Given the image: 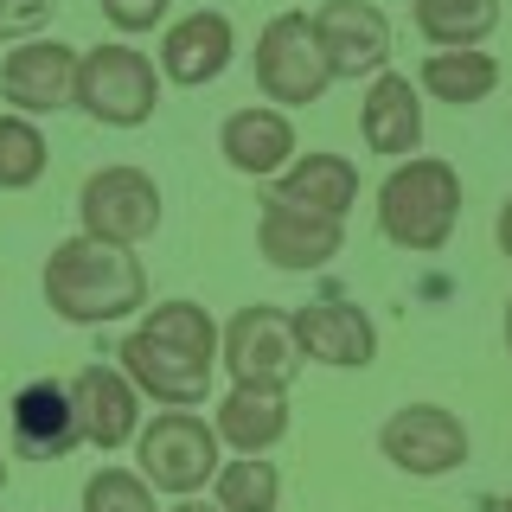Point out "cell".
<instances>
[{
	"label": "cell",
	"instance_id": "6da1fadb",
	"mask_svg": "<svg viewBox=\"0 0 512 512\" xmlns=\"http://www.w3.org/2000/svg\"><path fill=\"white\" fill-rule=\"evenodd\" d=\"M122 372L141 397L167 410H199L218 372V320L199 301H160L141 308L135 333L122 340Z\"/></svg>",
	"mask_w": 512,
	"mask_h": 512
},
{
	"label": "cell",
	"instance_id": "7a4b0ae2",
	"mask_svg": "<svg viewBox=\"0 0 512 512\" xmlns=\"http://www.w3.org/2000/svg\"><path fill=\"white\" fill-rule=\"evenodd\" d=\"M45 301L71 327H109V320L148 308V269L128 244H103V237L77 231L45 256Z\"/></svg>",
	"mask_w": 512,
	"mask_h": 512
},
{
	"label": "cell",
	"instance_id": "3957f363",
	"mask_svg": "<svg viewBox=\"0 0 512 512\" xmlns=\"http://www.w3.org/2000/svg\"><path fill=\"white\" fill-rule=\"evenodd\" d=\"M455 218H461V173L448 160L410 154L378 186V231L397 250H416V256L442 250L455 237Z\"/></svg>",
	"mask_w": 512,
	"mask_h": 512
},
{
	"label": "cell",
	"instance_id": "277c9868",
	"mask_svg": "<svg viewBox=\"0 0 512 512\" xmlns=\"http://www.w3.org/2000/svg\"><path fill=\"white\" fill-rule=\"evenodd\" d=\"M77 109L103 128H141L160 109V71L148 52L109 39L77 58Z\"/></svg>",
	"mask_w": 512,
	"mask_h": 512
},
{
	"label": "cell",
	"instance_id": "5b68a950",
	"mask_svg": "<svg viewBox=\"0 0 512 512\" xmlns=\"http://www.w3.org/2000/svg\"><path fill=\"white\" fill-rule=\"evenodd\" d=\"M135 455H141V480H148L154 493H173V500H186V493H199L205 480L218 474L224 461V442L218 429L205 423L199 410H160L148 429L135 436Z\"/></svg>",
	"mask_w": 512,
	"mask_h": 512
},
{
	"label": "cell",
	"instance_id": "8992f818",
	"mask_svg": "<svg viewBox=\"0 0 512 512\" xmlns=\"http://www.w3.org/2000/svg\"><path fill=\"white\" fill-rule=\"evenodd\" d=\"M333 84V64L320 52V32L308 13H276L256 32V90L276 109H308Z\"/></svg>",
	"mask_w": 512,
	"mask_h": 512
},
{
	"label": "cell",
	"instance_id": "52a82bcc",
	"mask_svg": "<svg viewBox=\"0 0 512 512\" xmlns=\"http://www.w3.org/2000/svg\"><path fill=\"white\" fill-rule=\"evenodd\" d=\"M218 365L231 372V384H256V391H288L301 372V346L282 308H244L231 327L218 333Z\"/></svg>",
	"mask_w": 512,
	"mask_h": 512
},
{
	"label": "cell",
	"instance_id": "ba28073f",
	"mask_svg": "<svg viewBox=\"0 0 512 512\" xmlns=\"http://www.w3.org/2000/svg\"><path fill=\"white\" fill-rule=\"evenodd\" d=\"M378 448H384V461H391L397 474L442 480V474H455L461 461H468V423H461L455 410H442V404H404V410L384 416Z\"/></svg>",
	"mask_w": 512,
	"mask_h": 512
},
{
	"label": "cell",
	"instance_id": "9c48e42d",
	"mask_svg": "<svg viewBox=\"0 0 512 512\" xmlns=\"http://www.w3.org/2000/svg\"><path fill=\"white\" fill-rule=\"evenodd\" d=\"M77 218L103 244H148L160 231V186L141 167H96L77 192Z\"/></svg>",
	"mask_w": 512,
	"mask_h": 512
},
{
	"label": "cell",
	"instance_id": "30bf717a",
	"mask_svg": "<svg viewBox=\"0 0 512 512\" xmlns=\"http://www.w3.org/2000/svg\"><path fill=\"white\" fill-rule=\"evenodd\" d=\"M77 45L64 39H20L0 64V96L13 103V116H58L77 103Z\"/></svg>",
	"mask_w": 512,
	"mask_h": 512
},
{
	"label": "cell",
	"instance_id": "8fae6325",
	"mask_svg": "<svg viewBox=\"0 0 512 512\" xmlns=\"http://www.w3.org/2000/svg\"><path fill=\"white\" fill-rule=\"evenodd\" d=\"M256 250L269 256L276 269H327L333 256L346 250V218H327V212H308V205H288L269 192L263 199V218H256Z\"/></svg>",
	"mask_w": 512,
	"mask_h": 512
},
{
	"label": "cell",
	"instance_id": "7c38bea8",
	"mask_svg": "<svg viewBox=\"0 0 512 512\" xmlns=\"http://www.w3.org/2000/svg\"><path fill=\"white\" fill-rule=\"evenodd\" d=\"M320 52L333 64V84H359V77H378L384 58H391V20L372 7V0H327L314 13Z\"/></svg>",
	"mask_w": 512,
	"mask_h": 512
},
{
	"label": "cell",
	"instance_id": "4fadbf2b",
	"mask_svg": "<svg viewBox=\"0 0 512 512\" xmlns=\"http://www.w3.org/2000/svg\"><path fill=\"white\" fill-rule=\"evenodd\" d=\"M71 404H77V429H84L90 448H103V455H116L141 436V391L128 384L122 365H84L71 384Z\"/></svg>",
	"mask_w": 512,
	"mask_h": 512
},
{
	"label": "cell",
	"instance_id": "5bb4252c",
	"mask_svg": "<svg viewBox=\"0 0 512 512\" xmlns=\"http://www.w3.org/2000/svg\"><path fill=\"white\" fill-rule=\"evenodd\" d=\"M288 327H295L301 359L333 365V372H359V365L378 359V327L352 301H308V308L288 314Z\"/></svg>",
	"mask_w": 512,
	"mask_h": 512
},
{
	"label": "cell",
	"instance_id": "9a60e30c",
	"mask_svg": "<svg viewBox=\"0 0 512 512\" xmlns=\"http://www.w3.org/2000/svg\"><path fill=\"white\" fill-rule=\"evenodd\" d=\"M231 52H237L231 20L212 13V7H199V13H186V20H173L167 32H160V77L180 84V90H205V84L224 77Z\"/></svg>",
	"mask_w": 512,
	"mask_h": 512
},
{
	"label": "cell",
	"instance_id": "2e32d148",
	"mask_svg": "<svg viewBox=\"0 0 512 512\" xmlns=\"http://www.w3.org/2000/svg\"><path fill=\"white\" fill-rule=\"evenodd\" d=\"M218 154L231 160V173H244V180H276L288 160H295V122H288V109H276V103L231 109L224 128H218Z\"/></svg>",
	"mask_w": 512,
	"mask_h": 512
},
{
	"label": "cell",
	"instance_id": "e0dca14e",
	"mask_svg": "<svg viewBox=\"0 0 512 512\" xmlns=\"http://www.w3.org/2000/svg\"><path fill=\"white\" fill-rule=\"evenodd\" d=\"M359 135H365V148L384 154V160H410L423 148V90L397 71H378L372 90H365V103H359Z\"/></svg>",
	"mask_w": 512,
	"mask_h": 512
},
{
	"label": "cell",
	"instance_id": "ac0fdd59",
	"mask_svg": "<svg viewBox=\"0 0 512 512\" xmlns=\"http://www.w3.org/2000/svg\"><path fill=\"white\" fill-rule=\"evenodd\" d=\"M13 442H20V455H39V461L71 455V448L84 442L71 391H64V384H52V378L26 384V391L13 397Z\"/></svg>",
	"mask_w": 512,
	"mask_h": 512
},
{
	"label": "cell",
	"instance_id": "d6986e66",
	"mask_svg": "<svg viewBox=\"0 0 512 512\" xmlns=\"http://www.w3.org/2000/svg\"><path fill=\"white\" fill-rule=\"evenodd\" d=\"M218 442L237 448V455H269L282 436H288V391H256V384H231L218 397V416H212Z\"/></svg>",
	"mask_w": 512,
	"mask_h": 512
},
{
	"label": "cell",
	"instance_id": "ffe728a7",
	"mask_svg": "<svg viewBox=\"0 0 512 512\" xmlns=\"http://www.w3.org/2000/svg\"><path fill=\"white\" fill-rule=\"evenodd\" d=\"M276 199L327 212V218H346L352 199H359V167H352L346 154H295L276 173Z\"/></svg>",
	"mask_w": 512,
	"mask_h": 512
},
{
	"label": "cell",
	"instance_id": "44dd1931",
	"mask_svg": "<svg viewBox=\"0 0 512 512\" xmlns=\"http://www.w3.org/2000/svg\"><path fill=\"white\" fill-rule=\"evenodd\" d=\"M493 84H500V64H493L480 45H455V52H429L423 58V71H416V90H429L436 103H455V109H468V103H487Z\"/></svg>",
	"mask_w": 512,
	"mask_h": 512
},
{
	"label": "cell",
	"instance_id": "7402d4cb",
	"mask_svg": "<svg viewBox=\"0 0 512 512\" xmlns=\"http://www.w3.org/2000/svg\"><path fill=\"white\" fill-rule=\"evenodd\" d=\"M493 26H500V0H416V32H423L436 52L480 45Z\"/></svg>",
	"mask_w": 512,
	"mask_h": 512
},
{
	"label": "cell",
	"instance_id": "603a6c76",
	"mask_svg": "<svg viewBox=\"0 0 512 512\" xmlns=\"http://www.w3.org/2000/svg\"><path fill=\"white\" fill-rule=\"evenodd\" d=\"M212 506H218V512H276V506H282V474H276V461H263V455L218 461V474H212Z\"/></svg>",
	"mask_w": 512,
	"mask_h": 512
},
{
	"label": "cell",
	"instance_id": "cb8c5ba5",
	"mask_svg": "<svg viewBox=\"0 0 512 512\" xmlns=\"http://www.w3.org/2000/svg\"><path fill=\"white\" fill-rule=\"evenodd\" d=\"M45 173V135L32 116H0V192H26Z\"/></svg>",
	"mask_w": 512,
	"mask_h": 512
},
{
	"label": "cell",
	"instance_id": "d4e9b609",
	"mask_svg": "<svg viewBox=\"0 0 512 512\" xmlns=\"http://www.w3.org/2000/svg\"><path fill=\"white\" fill-rule=\"evenodd\" d=\"M84 512H160V506L135 468H96L84 480Z\"/></svg>",
	"mask_w": 512,
	"mask_h": 512
},
{
	"label": "cell",
	"instance_id": "484cf974",
	"mask_svg": "<svg viewBox=\"0 0 512 512\" xmlns=\"http://www.w3.org/2000/svg\"><path fill=\"white\" fill-rule=\"evenodd\" d=\"M58 0H0V45H20V39H39L52 26Z\"/></svg>",
	"mask_w": 512,
	"mask_h": 512
},
{
	"label": "cell",
	"instance_id": "4316f807",
	"mask_svg": "<svg viewBox=\"0 0 512 512\" xmlns=\"http://www.w3.org/2000/svg\"><path fill=\"white\" fill-rule=\"evenodd\" d=\"M96 7H103V20L116 32H154L160 20H167L173 0H96Z\"/></svg>",
	"mask_w": 512,
	"mask_h": 512
},
{
	"label": "cell",
	"instance_id": "83f0119b",
	"mask_svg": "<svg viewBox=\"0 0 512 512\" xmlns=\"http://www.w3.org/2000/svg\"><path fill=\"white\" fill-rule=\"evenodd\" d=\"M493 237H500V256L512 263V199L500 205V224H493Z\"/></svg>",
	"mask_w": 512,
	"mask_h": 512
},
{
	"label": "cell",
	"instance_id": "f1b7e54d",
	"mask_svg": "<svg viewBox=\"0 0 512 512\" xmlns=\"http://www.w3.org/2000/svg\"><path fill=\"white\" fill-rule=\"evenodd\" d=\"M167 512H218V506H205V500H192V493H186V500H180V506H167Z\"/></svg>",
	"mask_w": 512,
	"mask_h": 512
},
{
	"label": "cell",
	"instance_id": "f546056e",
	"mask_svg": "<svg viewBox=\"0 0 512 512\" xmlns=\"http://www.w3.org/2000/svg\"><path fill=\"white\" fill-rule=\"evenodd\" d=\"M506 346H512V301H506Z\"/></svg>",
	"mask_w": 512,
	"mask_h": 512
},
{
	"label": "cell",
	"instance_id": "4dcf8cb0",
	"mask_svg": "<svg viewBox=\"0 0 512 512\" xmlns=\"http://www.w3.org/2000/svg\"><path fill=\"white\" fill-rule=\"evenodd\" d=\"M0 487H7V455H0Z\"/></svg>",
	"mask_w": 512,
	"mask_h": 512
},
{
	"label": "cell",
	"instance_id": "1f68e13d",
	"mask_svg": "<svg viewBox=\"0 0 512 512\" xmlns=\"http://www.w3.org/2000/svg\"><path fill=\"white\" fill-rule=\"evenodd\" d=\"M493 512H512V500H500V506H493Z\"/></svg>",
	"mask_w": 512,
	"mask_h": 512
}]
</instances>
